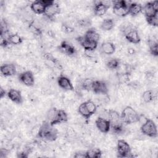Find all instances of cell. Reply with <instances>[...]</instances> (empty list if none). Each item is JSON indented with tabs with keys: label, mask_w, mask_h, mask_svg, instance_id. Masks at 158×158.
<instances>
[{
	"label": "cell",
	"mask_w": 158,
	"mask_h": 158,
	"mask_svg": "<svg viewBox=\"0 0 158 158\" xmlns=\"http://www.w3.org/2000/svg\"><path fill=\"white\" fill-rule=\"evenodd\" d=\"M9 152V150H8L7 149L1 148V155H0V157H6L8 154Z\"/></svg>",
	"instance_id": "7bdbcfd3"
},
{
	"label": "cell",
	"mask_w": 158,
	"mask_h": 158,
	"mask_svg": "<svg viewBox=\"0 0 158 158\" xmlns=\"http://www.w3.org/2000/svg\"><path fill=\"white\" fill-rule=\"evenodd\" d=\"M111 4L108 1H96L94 2L93 11L95 15L102 16L104 15L110 8Z\"/></svg>",
	"instance_id": "52a82bcc"
},
{
	"label": "cell",
	"mask_w": 158,
	"mask_h": 158,
	"mask_svg": "<svg viewBox=\"0 0 158 158\" xmlns=\"http://www.w3.org/2000/svg\"><path fill=\"white\" fill-rule=\"evenodd\" d=\"M95 123L97 128L102 133H106L110 130V122L107 118L99 117L96 120Z\"/></svg>",
	"instance_id": "7c38bea8"
},
{
	"label": "cell",
	"mask_w": 158,
	"mask_h": 158,
	"mask_svg": "<svg viewBox=\"0 0 158 158\" xmlns=\"http://www.w3.org/2000/svg\"><path fill=\"white\" fill-rule=\"evenodd\" d=\"M0 70L3 76L10 77L16 73V67L14 64H4L1 66Z\"/></svg>",
	"instance_id": "ac0fdd59"
},
{
	"label": "cell",
	"mask_w": 158,
	"mask_h": 158,
	"mask_svg": "<svg viewBox=\"0 0 158 158\" xmlns=\"http://www.w3.org/2000/svg\"><path fill=\"white\" fill-rule=\"evenodd\" d=\"M120 118L123 123L131 124L139 122L141 115L131 106H126L122 111Z\"/></svg>",
	"instance_id": "7a4b0ae2"
},
{
	"label": "cell",
	"mask_w": 158,
	"mask_h": 158,
	"mask_svg": "<svg viewBox=\"0 0 158 158\" xmlns=\"http://www.w3.org/2000/svg\"><path fill=\"white\" fill-rule=\"evenodd\" d=\"M146 20L147 23L153 27H157L158 25V14L149 16V17H146Z\"/></svg>",
	"instance_id": "d590c367"
},
{
	"label": "cell",
	"mask_w": 158,
	"mask_h": 158,
	"mask_svg": "<svg viewBox=\"0 0 158 158\" xmlns=\"http://www.w3.org/2000/svg\"><path fill=\"white\" fill-rule=\"evenodd\" d=\"M7 96L10 101L16 104H20L23 102V98L21 92L19 90L10 89L7 93Z\"/></svg>",
	"instance_id": "e0dca14e"
},
{
	"label": "cell",
	"mask_w": 158,
	"mask_h": 158,
	"mask_svg": "<svg viewBox=\"0 0 158 158\" xmlns=\"http://www.w3.org/2000/svg\"><path fill=\"white\" fill-rule=\"evenodd\" d=\"M117 152L118 157H133L131 149L128 143L124 139H118L117 144Z\"/></svg>",
	"instance_id": "8992f818"
},
{
	"label": "cell",
	"mask_w": 158,
	"mask_h": 158,
	"mask_svg": "<svg viewBox=\"0 0 158 158\" xmlns=\"http://www.w3.org/2000/svg\"><path fill=\"white\" fill-rule=\"evenodd\" d=\"M9 32V27L6 21L4 19L1 20V29H0V36H6V35Z\"/></svg>",
	"instance_id": "836d02e7"
},
{
	"label": "cell",
	"mask_w": 158,
	"mask_h": 158,
	"mask_svg": "<svg viewBox=\"0 0 158 158\" xmlns=\"http://www.w3.org/2000/svg\"><path fill=\"white\" fill-rule=\"evenodd\" d=\"M85 55L88 57H92L94 56V51H85Z\"/></svg>",
	"instance_id": "ee69618b"
},
{
	"label": "cell",
	"mask_w": 158,
	"mask_h": 158,
	"mask_svg": "<svg viewBox=\"0 0 158 158\" xmlns=\"http://www.w3.org/2000/svg\"><path fill=\"white\" fill-rule=\"evenodd\" d=\"M59 49L61 52L69 56H73L77 54V51L73 44L67 41H62L59 46Z\"/></svg>",
	"instance_id": "4fadbf2b"
},
{
	"label": "cell",
	"mask_w": 158,
	"mask_h": 158,
	"mask_svg": "<svg viewBox=\"0 0 158 158\" xmlns=\"http://www.w3.org/2000/svg\"><path fill=\"white\" fill-rule=\"evenodd\" d=\"M19 80L27 86H32L35 83V77L33 72L30 70L25 71L19 75Z\"/></svg>",
	"instance_id": "8fae6325"
},
{
	"label": "cell",
	"mask_w": 158,
	"mask_h": 158,
	"mask_svg": "<svg viewBox=\"0 0 158 158\" xmlns=\"http://www.w3.org/2000/svg\"><path fill=\"white\" fill-rule=\"evenodd\" d=\"M29 27H30V30H31L33 33H34L35 34H36V35H41V30H40L39 28H38L36 25H35L33 23L30 24V25Z\"/></svg>",
	"instance_id": "ab89813d"
},
{
	"label": "cell",
	"mask_w": 158,
	"mask_h": 158,
	"mask_svg": "<svg viewBox=\"0 0 158 158\" xmlns=\"http://www.w3.org/2000/svg\"><path fill=\"white\" fill-rule=\"evenodd\" d=\"M128 52L131 54V55H133L135 53V50L133 49V48H129L128 49Z\"/></svg>",
	"instance_id": "bcb514c9"
},
{
	"label": "cell",
	"mask_w": 158,
	"mask_h": 158,
	"mask_svg": "<svg viewBox=\"0 0 158 158\" xmlns=\"http://www.w3.org/2000/svg\"><path fill=\"white\" fill-rule=\"evenodd\" d=\"M7 40L9 43V44H14V45H17L20 44L22 43V37L18 35L17 33L9 35L7 36Z\"/></svg>",
	"instance_id": "f1b7e54d"
},
{
	"label": "cell",
	"mask_w": 158,
	"mask_h": 158,
	"mask_svg": "<svg viewBox=\"0 0 158 158\" xmlns=\"http://www.w3.org/2000/svg\"><path fill=\"white\" fill-rule=\"evenodd\" d=\"M84 36L86 37L87 39L98 43L99 38H100V35L99 34L94 30V28H89L88 29L85 33Z\"/></svg>",
	"instance_id": "603a6c76"
},
{
	"label": "cell",
	"mask_w": 158,
	"mask_h": 158,
	"mask_svg": "<svg viewBox=\"0 0 158 158\" xmlns=\"http://www.w3.org/2000/svg\"><path fill=\"white\" fill-rule=\"evenodd\" d=\"M74 157L78 158V157H86V151H79L75 152V155L73 156Z\"/></svg>",
	"instance_id": "b9f144b4"
},
{
	"label": "cell",
	"mask_w": 158,
	"mask_h": 158,
	"mask_svg": "<svg viewBox=\"0 0 158 158\" xmlns=\"http://www.w3.org/2000/svg\"><path fill=\"white\" fill-rule=\"evenodd\" d=\"M143 11V6L141 4L136 3V2H131L129 6V14L131 16H136L138 15Z\"/></svg>",
	"instance_id": "cb8c5ba5"
},
{
	"label": "cell",
	"mask_w": 158,
	"mask_h": 158,
	"mask_svg": "<svg viewBox=\"0 0 158 158\" xmlns=\"http://www.w3.org/2000/svg\"><path fill=\"white\" fill-rule=\"evenodd\" d=\"M44 59L47 62V64H51V67H54L55 68H57L59 70L62 69V66L59 62V61L55 58L53 56H52L51 54L49 53H45L44 54Z\"/></svg>",
	"instance_id": "44dd1931"
},
{
	"label": "cell",
	"mask_w": 158,
	"mask_h": 158,
	"mask_svg": "<svg viewBox=\"0 0 158 158\" xmlns=\"http://www.w3.org/2000/svg\"><path fill=\"white\" fill-rule=\"evenodd\" d=\"M120 65H121V62L120 59L117 58H113L109 60V61H107V62L106 63V66L107 67V68L111 70L118 69Z\"/></svg>",
	"instance_id": "f546056e"
},
{
	"label": "cell",
	"mask_w": 158,
	"mask_h": 158,
	"mask_svg": "<svg viewBox=\"0 0 158 158\" xmlns=\"http://www.w3.org/2000/svg\"><path fill=\"white\" fill-rule=\"evenodd\" d=\"M6 94H7V93H6L5 89H4L2 87H1V88H0V97H1V98H4Z\"/></svg>",
	"instance_id": "f6af8a7d"
},
{
	"label": "cell",
	"mask_w": 158,
	"mask_h": 158,
	"mask_svg": "<svg viewBox=\"0 0 158 158\" xmlns=\"http://www.w3.org/2000/svg\"><path fill=\"white\" fill-rule=\"evenodd\" d=\"M143 11L145 17L158 14V1H154L147 2L143 7Z\"/></svg>",
	"instance_id": "ba28073f"
},
{
	"label": "cell",
	"mask_w": 158,
	"mask_h": 158,
	"mask_svg": "<svg viewBox=\"0 0 158 158\" xmlns=\"http://www.w3.org/2000/svg\"><path fill=\"white\" fill-rule=\"evenodd\" d=\"M78 24L79 26L82 27H88L91 25V22L88 19H83L78 20Z\"/></svg>",
	"instance_id": "74e56055"
},
{
	"label": "cell",
	"mask_w": 158,
	"mask_h": 158,
	"mask_svg": "<svg viewBox=\"0 0 158 158\" xmlns=\"http://www.w3.org/2000/svg\"><path fill=\"white\" fill-rule=\"evenodd\" d=\"M140 129L142 133L149 137L156 138L157 136V126L154 122L151 119L146 118Z\"/></svg>",
	"instance_id": "277c9868"
},
{
	"label": "cell",
	"mask_w": 158,
	"mask_h": 158,
	"mask_svg": "<svg viewBox=\"0 0 158 158\" xmlns=\"http://www.w3.org/2000/svg\"><path fill=\"white\" fill-rule=\"evenodd\" d=\"M156 94L153 90H146L143 94V99L145 102H151L156 98Z\"/></svg>",
	"instance_id": "4dcf8cb0"
},
{
	"label": "cell",
	"mask_w": 158,
	"mask_h": 158,
	"mask_svg": "<svg viewBox=\"0 0 158 158\" xmlns=\"http://www.w3.org/2000/svg\"><path fill=\"white\" fill-rule=\"evenodd\" d=\"M91 91L98 94H101L107 95L108 93V88L105 81L101 80H94Z\"/></svg>",
	"instance_id": "30bf717a"
},
{
	"label": "cell",
	"mask_w": 158,
	"mask_h": 158,
	"mask_svg": "<svg viewBox=\"0 0 158 158\" xmlns=\"http://www.w3.org/2000/svg\"><path fill=\"white\" fill-rule=\"evenodd\" d=\"M87 158H100L102 156V151L99 148H93L86 151Z\"/></svg>",
	"instance_id": "83f0119b"
},
{
	"label": "cell",
	"mask_w": 158,
	"mask_h": 158,
	"mask_svg": "<svg viewBox=\"0 0 158 158\" xmlns=\"http://www.w3.org/2000/svg\"><path fill=\"white\" fill-rule=\"evenodd\" d=\"M37 136L44 140L54 141L57 138L58 131L49 122H44L40 127Z\"/></svg>",
	"instance_id": "6da1fadb"
},
{
	"label": "cell",
	"mask_w": 158,
	"mask_h": 158,
	"mask_svg": "<svg viewBox=\"0 0 158 158\" xmlns=\"http://www.w3.org/2000/svg\"><path fill=\"white\" fill-rule=\"evenodd\" d=\"M57 81L59 87L65 91H73L74 89L70 79L64 75H60L57 78Z\"/></svg>",
	"instance_id": "5bb4252c"
},
{
	"label": "cell",
	"mask_w": 158,
	"mask_h": 158,
	"mask_svg": "<svg viewBox=\"0 0 158 158\" xmlns=\"http://www.w3.org/2000/svg\"><path fill=\"white\" fill-rule=\"evenodd\" d=\"M76 40L84 48L85 51H94L98 47V43L91 41L83 36H78Z\"/></svg>",
	"instance_id": "9c48e42d"
},
{
	"label": "cell",
	"mask_w": 158,
	"mask_h": 158,
	"mask_svg": "<svg viewBox=\"0 0 158 158\" xmlns=\"http://www.w3.org/2000/svg\"><path fill=\"white\" fill-rule=\"evenodd\" d=\"M0 44L2 47H6L9 44V43L7 40V36H1Z\"/></svg>",
	"instance_id": "60d3db41"
},
{
	"label": "cell",
	"mask_w": 158,
	"mask_h": 158,
	"mask_svg": "<svg viewBox=\"0 0 158 158\" xmlns=\"http://www.w3.org/2000/svg\"><path fill=\"white\" fill-rule=\"evenodd\" d=\"M60 12V8L59 5L54 2L52 5L46 7L44 15L49 19H52L57 14H59Z\"/></svg>",
	"instance_id": "9a60e30c"
},
{
	"label": "cell",
	"mask_w": 158,
	"mask_h": 158,
	"mask_svg": "<svg viewBox=\"0 0 158 158\" xmlns=\"http://www.w3.org/2000/svg\"><path fill=\"white\" fill-rule=\"evenodd\" d=\"M62 31L65 33H71L74 31V28L65 23H62L61 27Z\"/></svg>",
	"instance_id": "f35d334b"
},
{
	"label": "cell",
	"mask_w": 158,
	"mask_h": 158,
	"mask_svg": "<svg viewBox=\"0 0 158 158\" xmlns=\"http://www.w3.org/2000/svg\"><path fill=\"white\" fill-rule=\"evenodd\" d=\"M78 112L84 118H85L86 119H89L91 116V114L89 113L88 109H87L86 106V104L84 102L81 103L78 108Z\"/></svg>",
	"instance_id": "4316f807"
},
{
	"label": "cell",
	"mask_w": 158,
	"mask_h": 158,
	"mask_svg": "<svg viewBox=\"0 0 158 158\" xmlns=\"http://www.w3.org/2000/svg\"><path fill=\"white\" fill-rule=\"evenodd\" d=\"M85 103L87 109H88L89 113L91 114V115H93V114H94L96 112L97 106L93 101H92L91 100H88V101H85Z\"/></svg>",
	"instance_id": "d6a6232c"
},
{
	"label": "cell",
	"mask_w": 158,
	"mask_h": 158,
	"mask_svg": "<svg viewBox=\"0 0 158 158\" xmlns=\"http://www.w3.org/2000/svg\"><path fill=\"white\" fill-rule=\"evenodd\" d=\"M125 37L128 41L133 44H138L141 41V38L138 31L133 28L125 33Z\"/></svg>",
	"instance_id": "2e32d148"
},
{
	"label": "cell",
	"mask_w": 158,
	"mask_h": 158,
	"mask_svg": "<svg viewBox=\"0 0 158 158\" xmlns=\"http://www.w3.org/2000/svg\"><path fill=\"white\" fill-rule=\"evenodd\" d=\"M57 112V109L56 107H52L47 112V118L49 120V122H52L56 118V114Z\"/></svg>",
	"instance_id": "8d00e7d4"
},
{
	"label": "cell",
	"mask_w": 158,
	"mask_h": 158,
	"mask_svg": "<svg viewBox=\"0 0 158 158\" xmlns=\"http://www.w3.org/2000/svg\"><path fill=\"white\" fill-rule=\"evenodd\" d=\"M55 2L53 0H37L33 1L30 5L31 10L36 14H44L47 7Z\"/></svg>",
	"instance_id": "5b68a950"
},
{
	"label": "cell",
	"mask_w": 158,
	"mask_h": 158,
	"mask_svg": "<svg viewBox=\"0 0 158 158\" xmlns=\"http://www.w3.org/2000/svg\"><path fill=\"white\" fill-rule=\"evenodd\" d=\"M101 49L102 52L107 55H111L115 51V45L109 41L102 43L101 46Z\"/></svg>",
	"instance_id": "7402d4cb"
},
{
	"label": "cell",
	"mask_w": 158,
	"mask_h": 158,
	"mask_svg": "<svg viewBox=\"0 0 158 158\" xmlns=\"http://www.w3.org/2000/svg\"><path fill=\"white\" fill-rule=\"evenodd\" d=\"M131 2L124 0L112 1L114 14L118 17H125L128 15L129 6Z\"/></svg>",
	"instance_id": "3957f363"
},
{
	"label": "cell",
	"mask_w": 158,
	"mask_h": 158,
	"mask_svg": "<svg viewBox=\"0 0 158 158\" xmlns=\"http://www.w3.org/2000/svg\"><path fill=\"white\" fill-rule=\"evenodd\" d=\"M114 27V22L112 19H104L101 24V28L104 31H109L112 30Z\"/></svg>",
	"instance_id": "484cf974"
},
{
	"label": "cell",
	"mask_w": 158,
	"mask_h": 158,
	"mask_svg": "<svg viewBox=\"0 0 158 158\" xmlns=\"http://www.w3.org/2000/svg\"><path fill=\"white\" fill-rule=\"evenodd\" d=\"M148 45L149 47V52L154 56H158V43L156 41L152 39L148 40Z\"/></svg>",
	"instance_id": "d4e9b609"
},
{
	"label": "cell",
	"mask_w": 158,
	"mask_h": 158,
	"mask_svg": "<svg viewBox=\"0 0 158 158\" xmlns=\"http://www.w3.org/2000/svg\"><path fill=\"white\" fill-rule=\"evenodd\" d=\"M122 123H123L122 122H120V123L110 125V129L115 134H120L123 130Z\"/></svg>",
	"instance_id": "e575fe53"
},
{
	"label": "cell",
	"mask_w": 158,
	"mask_h": 158,
	"mask_svg": "<svg viewBox=\"0 0 158 158\" xmlns=\"http://www.w3.org/2000/svg\"><path fill=\"white\" fill-rule=\"evenodd\" d=\"M94 80L89 78H86L83 80L81 83V88L86 91H91L92 89V85L93 83Z\"/></svg>",
	"instance_id": "1f68e13d"
},
{
	"label": "cell",
	"mask_w": 158,
	"mask_h": 158,
	"mask_svg": "<svg viewBox=\"0 0 158 158\" xmlns=\"http://www.w3.org/2000/svg\"><path fill=\"white\" fill-rule=\"evenodd\" d=\"M68 120V115L67 112L62 109H57L55 119L51 122V125L54 126L55 125L67 122Z\"/></svg>",
	"instance_id": "d6986e66"
},
{
	"label": "cell",
	"mask_w": 158,
	"mask_h": 158,
	"mask_svg": "<svg viewBox=\"0 0 158 158\" xmlns=\"http://www.w3.org/2000/svg\"><path fill=\"white\" fill-rule=\"evenodd\" d=\"M107 115V119L110 121V125L122 122L120 118V115L115 110L109 109L106 110Z\"/></svg>",
	"instance_id": "ffe728a7"
}]
</instances>
